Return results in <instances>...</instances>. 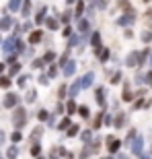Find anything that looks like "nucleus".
<instances>
[{"instance_id":"nucleus-1","label":"nucleus","mask_w":152,"mask_h":159,"mask_svg":"<svg viewBox=\"0 0 152 159\" xmlns=\"http://www.w3.org/2000/svg\"><path fill=\"white\" fill-rule=\"evenodd\" d=\"M25 120H27V112H25L23 107H17L15 110V114H12V122H15V126L17 128H21L25 124Z\"/></svg>"},{"instance_id":"nucleus-2","label":"nucleus","mask_w":152,"mask_h":159,"mask_svg":"<svg viewBox=\"0 0 152 159\" xmlns=\"http://www.w3.org/2000/svg\"><path fill=\"white\" fill-rule=\"evenodd\" d=\"M17 103H19V95H17V93H6L4 101H2V106H4L6 110H12Z\"/></svg>"},{"instance_id":"nucleus-3","label":"nucleus","mask_w":152,"mask_h":159,"mask_svg":"<svg viewBox=\"0 0 152 159\" xmlns=\"http://www.w3.org/2000/svg\"><path fill=\"white\" fill-rule=\"evenodd\" d=\"M17 37H8L6 41H2V52L4 54H11L12 50H17Z\"/></svg>"},{"instance_id":"nucleus-4","label":"nucleus","mask_w":152,"mask_h":159,"mask_svg":"<svg viewBox=\"0 0 152 159\" xmlns=\"http://www.w3.org/2000/svg\"><path fill=\"white\" fill-rule=\"evenodd\" d=\"M12 25H15V21H12V17H8V15L0 19V29H2V31H8Z\"/></svg>"},{"instance_id":"nucleus-5","label":"nucleus","mask_w":152,"mask_h":159,"mask_svg":"<svg viewBox=\"0 0 152 159\" xmlns=\"http://www.w3.org/2000/svg\"><path fill=\"white\" fill-rule=\"evenodd\" d=\"M74 70H76V62H74V60H68V62L64 64V75H66V77H72Z\"/></svg>"},{"instance_id":"nucleus-6","label":"nucleus","mask_w":152,"mask_h":159,"mask_svg":"<svg viewBox=\"0 0 152 159\" xmlns=\"http://www.w3.org/2000/svg\"><path fill=\"white\" fill-rule=\"evenodd\" d=\"M134 12H128L125 17H121V19H117V25H129V23H134Z\"/></svg>"},{"instance_id":"nucleus-7","label":"nucleus","mask_w":152,"mask_h":159,"mask_svg":"<svg viewBox=\"0 0 152 159\" xmlns=\"http://www.w3.org/2000/svg\"><path fill=\"white\" fill-rule=\"evenodd\" d=\"M93 81H95V75H93V72H87V75H84V79L80 81V85L87 89V87H91V85H93Z\"/></svg>"},{"instance_id":"nucleus-8","label":"nucleus","mask_w":152,"mask_h":159,"mask_svg":"<svg viewBox=\"0 0 152 159\" xmlns=\"http://www.w3.org/2000/svg\"><path fill=\"white\" fill-rule=\"evenodd\" d=\"M21 6H23V0H11V2H8V11H11V12H17Z\"/></svg>"},{"instance_id":"nucleus-9","label":"nucleus","mask_w":152,"mask_h":159,"mask_svg":"<svg viewBox=\"0 0 152 159\" xmlns=\"http://www.w3.org/2000/svg\"><path fill=\"white\" fill-rule=\"evenodd\" d=\"M119 147H121V141H117V139H109V151H111V153L119 151Z\"/></svg>"},{"instance_id":"nucleus-10","label":"nucleus","mask_w":152,"mask_h":159,"mask_svg":"<svg viewBox=\"0 0 152 159\" xmlns=\"http://www.w3.org/2000/svg\"><path fill=\"white\" fill-rule=\"evenodd\" d=\"M138 56H140V54H129V56H128V60H125V64H128V66H134V64H140V60H138Z\"/></svg>"},{"instance_id":"nucleus-11","label":"nucleus","mask_w":152,"mask_h":159,"mask_svg":"<svg viewBox=\"0 0 152 159\" xmlns=\"http://www.w3.org/2000/svg\"><path fill=\"white\" fill-rule=\"evenodd\" d=\"M41 37H43V33H41V31H33V33L29 35V43H33V46H35L37 41H41Z\"/></svg>"},{"instance_id":"nucleus-12","label":"nucleus","mask_w":152,"mask_h":159,"mask_svg":"<svg viewBox=\"0 0 152 159\" xmlns=\"http://www.w3.org/2000/svg\"><path fill=\"white\" fill-rule=\"evenodd\" d=\"M21 8H23V11H21V12H23V17H29V15H31V2H29V0H25Z\"/></svg>"},{"instance_id":"nucleus-13","label":"nucleus","mask_w":152,"mask_h":159,"mask_svg":"<svg viewBox=\"0 0 152 159\" xmlns=\"http://www.w3.org/2000/svg\"><path fill=\"white\" fill-rule=\"evenodd\" d=\"M45 12H47L45 6H43V8H39V12H37V17H35V23H43V19H45Z\"/></svg>"},{"instance_id":"nucleus-14","label":"nucleus","mask_w":152,"mask_h":159,"mask_svg":"<svg viewBox=\"0 0 152 159\" xmlns=\"http://www.w3.org/2000/svg\"><path fill=\"white\" fill-rule=\"evenodd\" d=\"M11 77H0V89H8L11 87Z\"/></svg>"},{"instance_id":"nucleus-15","label":"nucleus","mask_w":152,"mask_h":159,"mask_svg":"<svg viewBox=\"0 0 152 159\" xmlns=\"http://www.w3.org/2000/svg\"><path fill=\"white\" fill-rule=\"evenodd\" d=\"M17 155H19V151H17V147H15V145L6 151V157H8V159H17Z\"/></svg>"},{"instance_id":"nucleus-16","label":"nucleus","mask_w":152,"mask_h":159,"mask_svg":"<svg viewBox=\"0 0 152 159\" xmlns=\"http://www.w3.org/2000/svg\"><path fill=\"white\" fill-rule=\"evenodd\" d=\"M97 101L105 103V89H97Z\"/></svg>"},{"instance_id":"nucleus-17","label":"nucleus","mask_w":152,"mask_h":159,"mask_svg":"<svg viewBox=\"0 0 152 159\" xmlns=\"http://www.w3.org/2000/svg\"><path fill=\"white\" fill-rule=\"evenodd\" d=\"M142 147H144V145H142V139H138V141H136V145H132V151H134V153H140Z\"/></svg>"},{"instance_id":"nucleus-18","label":"nucleus","mask_w":152,"mask_h":159,"mask_svg":"<svg viewBox=\"0 0 152 159\" xmlns=\"http://www.w3.org/2000/svg\"><path fill=\"white\" fill-rule=\"evenodd\" d=\"M82 85L80 83H76V85H72V89H70V97H76V95H78V89H80Z\"/></svg>"},{"instance_id":"nucleus-19","label":"nucleus","mask_w":152,"mask_h":159,"mask_svg":"<svg viewBox=\"0 0 152 159\" xmlns=\"http://www.w3.org/2000/svg\"><path fill=\"white\" fill-rule=\"evenodd\" d=\"M45 23H47V27H49V29H58V21H56V19H47V21H45Z\"/></svg>"},{"instance_id":"nucleus-20","label":"nucleus","mask_w":152,"mask_h":159,"mask_svg":"<svg viewBox=\"0 0 152 159\" xmlns=\"http://www.w3.org/2000/svg\"><path fill=\"white\" fill-rule=\"evenodd\" d=\"M123 120H125V116H123V114H119V116H117V118H115V128H121Z\"/></svg>"},{"instance_id":"nucleus-21","label":"nucleus","mask_w":152,"mask_h":159,"mask_svg":"<svg viewBox=\"0 0 152 159\" xmlns=\"http://www.w3.org/2000/svg\"><path fill=\"white\" fill-rule=\"evenodd\" d=\"M93 46L95 48L101 46V35H99V33H93Z\"/></svg>"},{"instance_id":"nucleus-22","label":"nucleus","mask_w":152,"mask_h":159,"mask_svg":"<svg viewBox=\"0 0 152 159\" xmlns=\"http://www.w3.org/2000/svg\"><path fill=\"white\" fill-rule=\"evenodd\" d=\"M78 114H80L82 118H88V107H87V106H82V107H78Z\"/></svg>"},{"instance_id":"nucleus-23","label":"nucleus","mask_w":152,"mask_h":159,"mask_svg":"<svg viewBox=\"0 0 152 159\" xmlns=\"http://www.w3.org/2000/svg\"><path fill=\"white\" fill-rule=\"evenodd\" d=\"M87 29H88V21H87V19H82L80 25H78V31H87Z\"/></svg>"},{"instance_id":"nucleus-24","label":"nucleus","mask_w":152,"mask_h":159,"mask_svg":"<svg viewBox=\"0 0 152 159\" xmlns=\"http://www.w3.org/2000/svg\"><path fill=\"white\" fill-rule=\"evenodd\" d=\"M21 139H23V136H21V132H19V130H17V132H12V134H11V141H12V143H19V141H21Z\"/></svg>"},{"instance_id":"nucleus-25","label":"nucleus","mask_w":152,"mask_h":159,"mask_svg":"<svg viewBox=\"0 0 152 159\" xmlns=\"http://www.w3.org/2000/svg\"><path fill=\"white\" fill-rule=\"evenodd\" d=\"M66 110H68V114H74V112H76V103H74V101H68Z\"/></svg>"},{"instance_id":"nucleus-26","label":"nucleus","mask_w":152,"mask_h":159,"mask_svg":"<svg viewBox=\"0 0 152 159\" xmlns=\"http://www.w3.org/2000/svg\"><path fill=\"white\" fill-rule=\"evenodd\" d=\"M74 134H78V126L70 124V128H68V136H74Z\"/></svg>"},{"instance_id":"nucleus-27","label":"nucleus","mask_w":152,"mask_h":159,"mask_svg":"<svg viewBox=\"0 0 152 159\" xmlns=\"http://www.w3.org/2000/svg\"><path fill=\"white\" fill-rule=\"evenodd\" d=\"M39 153H41V147H39V145H33V147H31V155H33V157H37Z\"/></svg>"},{"instance_id":"nucleus-28","label":"nucleus","mask_w":152,"mask_h":159,"mask_svg":"<svg viewBox=\"0 0 152 159\" xmlns=\"http://www.w3.org/2000/svg\"><path fill=\"white\" fill-rule=\"evenodd\" d=\"M43 60H45V62H52V60H56V54H53V52H47L45 56H43Z\"/></svg>"},{"instance_id":"nucleus-29","label":"nucleus","mask_w":152,"mask_h":159,"mask_svg":"<svg viewBox=\"0 0 152 159\" xmlns=\"http://www.w3.org/2000/svg\"><path fill=\"white\" fill-rule=\"evenodd\" d=\"M19 70H21V64H17V62H15V64L11 66V77H12V75H17Z\"/></svg>"},{"instance_id":"nucleus-30","label":"nucleus","mask_w":152,"mask_h":159,"mask_svg":"<svg viewBox=\"0 0 152 159\" xmlns=\"http://www.w3.org/2000/svg\"><path fill=\"white\" fill-rule=\"evenodd\" d=\"M82 11H84V2H82V0H78V4H76V15H80Z\"/></svg>"},{"instance_id":"nucleus-31","label":"nucleus","mask_w":152,"mask_h":159,"mask_svg":"<svg viewBox=\"0 0 152 159\" xmlns=\"http://www.w3.org/2000/svg\"><path fill=\"white\" fill-rule=\"evenodd\" d=\"M68 126H70V120L66 118V120H62V124H60L58 128H62V130H68Z\"/></svg>"},{"instance_id":"nucleus-32","label":"nucleus","mask_w":152,"mask_h":159,"mask_svg":"<svg viewBox=\"0 0 152 159\" xmlns=\"http://www.w3.org/2000/svg\"><path fill=\"white\" fill-rule=\"evenodd\" d=\"M37 118H39V120H47V118H49V114H47L45 110H41V112L37 114Z\"/></svg>"},{"instance_id":"nucleus-33","label":"nucleus","mask_w":152,"mask_h":159,"mask_svg":"<svg viewBox=\"0 0 152 159\" xmlns=\"http://www.w3.org/2000/svg\"><path fill=\"white\" fill-rule=\"evenodd\" d=\"M45 64V60H33V68H41Z\"/></svg>"},{"instance_id":"nucleus-34","label":"nucleus","mask_w":152,"mask_h":159,"mask_svg":"<svg viewBox=\"0 0 152 159\" xmlns=\"http://www.w3.org/2000/svg\"><path fill=\"white\" fill-rule=\"evenodd\" d=\"M142 39H144V41H146V43H148V41L152 39V35H150V31H144V33H142Z\"/></svg>"},{"instance_id":"nucleus-35","label":"nucleus","mask_w":152,"mask_h":159,"mask_svg":"<svg viewBox=\"0 0 152 159\" xmlns=\"http://www.w3.org/2000/svg\"><path fill=\"white\" fill-rule=\"evenodd\" d=\"M35 97H37V95H35V91H29V95H27V101L31 103V101H35Z\"/></svg>"},{"instance_id":"nucleus-36","label":"nucleus","mask_w":152,"mask_h":159,"mask_svg":"<svg viewBox=\"0 0 152 159\" xmlns=\"http://www.w3.org/2000/svg\"><path fill=\"white\" fill-rule=\"evenodd\" d=\"M119 81H121V72H115L113 79H111V83H119Z\"/></svg>"},{"instance_id":"nucleus-37","label":"nucleus","mask_w":152,"mask_h":159,"mask_svg":"<svg viewBox=\"0 0 152 159\" xmlns=\"http://www.w3.org/2000/svg\"><path fill=\"white\" fill-rule=\"evenodd\" d=\"M41 136V128H37V130H33V134H31V139L35 141V139H39Z\"/></svg>"},{"instance_id":"nucleus-38","label":"nucleus","mask_w":152,"mask_h":159,"mask_svg":"<svg viewBox=\"0 0 152 159\" xmlns=\"http://www.w3.org/2000/svg\"><path fill=\"white\" fill-rule=\"evenodd\" d=\"M6 62H8V64H15V62H17V56H12V54H11V56H8V60H6Z\"/></svg>"},{"instance_id":"nucleus-39","label":"nucleus","mask_w":152,"mask_h":159,"mask_svg":"<svg viewBox=\"0 0 152 159\" xmlns=\"http://www.w3.org/2000/svg\"><path fill=\"white\" fill-rule=\"evenodd\" d=\"M25 46H23V41H17V52H23Z\"/></svg>"},{"instance_id":"nucleus-40","label":"nucleus","mask_w":152,"mask_h":159,"mask_svg":"<svg viewBox=\"0 0 152 159\" xmlns=\"http://www.w3.org/2000/svg\"><path fill=\"white\" fill-rule=\"evenodd\" d=\"M25 83H27V77H21L19 79V87H25Z\"/></svg>"},{"instance_id":"nucleus-41","label":"nucleus","mask_w":152,"mask_h":159,"mask_svg":"<svg viewBox=\"0 0 152 159\" xmlns=\"http://www.w3.org/2000/svg\"><path fill=\"white\" fill-rule=\"evenodd\" d=\"M62 21H70V12H64L62 15Z\"/></svg>"},{"instance_id":"nucleus-42","label":"nucleus","mask_w":152,"mask_h":159,"mask_svg":"<svg viewBox=\"0 0 152 159\" xmlns=\"http://www.w3.org/2000/svg\"><path fill=\"white\" fill-rule=\"evenodd\" d=\"M53 75H56V66H52V68H49V72H47V77H53Z\"/></svg>"},{"instance_id":"nucleus-43","label":"nucleus","mask_w":152,"mask_h":159,"mask_svg":"<svg viewBox=\"0 0 152 159\" xmlns=\"http://www.w3.org/2000/svg\"><path fill=\"white\" fill-rule=\"evenodd\" d=\"M91 139V132H82V141H88Z\"/></svg>"},{"instance_id":"nucleus-44","label":"nucleus","mask_w":152,"mask_h":159,"mask_svg":"<svg viewBox=\"0 0 152 159\" xmlns=\"http://www.w3.org/2000/svg\"><path fill=\"white\" fill-rule=\"evenodd\" d=\"M146 83H148V85H152V72H148V75H146Z\"/></svg>"},{"instance_id":"nucleus-45","label":"nucleus","mask_w":152,"mask_h":159,"mask_svg":"<svg viewBox=\"0 0 152 159\" xmlns=\"http://www.w3.org/2000/svg\"><path fill=\"white\" fill-rule=\"evenodd\" d=\"M123 99H125V101H129V99H132V93H129V91H125V95H123Z\"/></svg>"},{"instance_id":"nucleus-46","label":"nucleus","mask_w":152,"mask_h":159,"mask_svg":"<svg viewBox=\"0 0 152 159\" xmlns=\"http://www.w3.org/2000/svg\"><path fill=\"white\" fill-rule=\"evenodd\" d=\"M4 139H6V134H4V132H2V130H0V145L4 143Z\"/></svg>"},{"instance_id":"nucleus-47","label":"nucleus","mask_w":152,"mask_h":159,"mask_svg":"<svg viewBox=\"0 0 152 159\" xmlns=\"http://www.w3.org/2000/svg\"><path fill=\"white\" fill-rule=\"evenodd\" d=\"M2 72H4V64H2V62H0V75H2Z\"/></svg>"},{"instance_id":"nucleus-48","label":"nucleus","mask_w":152,"mask_h":159,"mask_svg":"<svg viewBox=\"0 0 152 159\" xmlns=\"http://www.w3.org/2000/svg\"><path fill=\"white\" fill-rule=\"evenodd\" d=\"M70 2H74V0H68V4H70Z\"/></svg>"},{"instance_id":"nucleus-49","label":"nucleus","mask_w":152,"mask_h":159,"mask_svg":"<svg viewBox=\"0 0 152 159\" xmlns=\"http://www.w3.org/2000/svg\"><path fill=\"white\" fill-rule=\"evenodd\" d=\"M144 2H148V0H144Z\"/></svg>"},{"instance_id":"nucleus-50","label":"nucleus","mask_w":152,"mask_h":159,"mask_svg":"<svg viewBox=\"0 0 152 159\" xmlns=\"http://www.w3.org/2000/svg\"><path fill=\"white\" fill-rule=\"evenodd\" d=\"M39 159H43V157H39Z\"/></svg>"},{"instance_id":"nucleus-51","label":"nucleus","mask_w":152,"mask_h":159,"mask_svg":"<svg viewBox=\"0 0 152 159\" xmlns=\"http://www.w3.org/2000/svg\"><path fill=\"white\" fill-rule=\"evenodd\" d=\"M144 159H148V157H144Z\"/></svg>"},{"instance_id":"nucleus-52","label":"nucleus","mask_w":152,"mask_h":159,"mask_svg":"<svg viewBox=\"0 0 152 159\" xmlns=\"http://www.w3.org/2000/svg\"><path fill=\"white\" fill-rule=\"evenodd\" d=\"M0 41H2V39H0Z\"/></svg>"}]
</instances>
